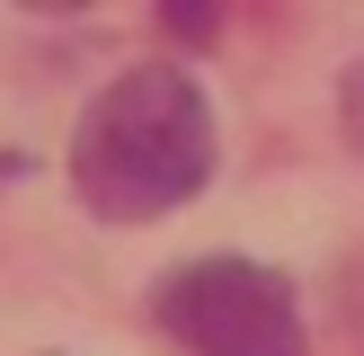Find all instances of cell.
Masks as SVG:
<instances>
[{
  "label": "cell",
  "mask_w": 364,
  "mask_h": 356,
  "mask_svg": "<svg viewBox=\"0 0 364 356\" xmlns=\"http://www.w3.org/2000/svg\"><path fill=\"white\" fill-rule=\"evenodd\" d=\"M213 178V107L178 63H142L71 134V187L98 223H151Z\"/></svg>",
  "instance_id": "1"
},
{
  "label": "cell",
  "mask_w": 364,
  "mask_h": 356,
  "mask_svg": "<svg viewBox=\"0 0 364 356\" xmlns=\"http://www.w3.org/2000/svg\"><path fill=\"white\" fill-rule=\"evenodd\" d=\"M160 330L187 356H302V303L258 258H196L160 285Z\"/></svg>",
  "instance_id": "2"
}]
</instances>
